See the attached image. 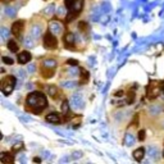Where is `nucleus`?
Masks as SVG:
<instances>
[{"instance_id": "nucleus-21", "label": "nucleus", "mask_w": 164, "mask_h": 164, "mask_svg": "<svg viewBox=\"0 0 164 164\" xmlns=\"http://www.w3.org/2000/svg\"><path fill=\"white\" fill-rule=\"evenodd\" d=\"M144 139H145V131H140L139 132V140L142 141Z\"/></svg>"}, {"instance_id": "nucleus-18", "label": "nucleus", "mask_w": 164, "mask_h": 164, "mask_svg": "<svg viewBox=\"0 0 164 164\" xmlns=\"http://www.w3.org/2000/svg\"><path fill=\"white\" fill-rule=\"evenodd\" d=\"M47 92H49L50 96H55L57 95V87H47Z\"/></svg>"}, {"instance_id": "nucleus-7", "label": "nucleus", "mask_w": 164, "mask_h": 164, "mask_svg": "<svg viewBox=\"0 0 164 164\" xmlns=\"http://www.w3.org/2000/svg\"><path fill=\"white\" fill-rule=\"evenodd\" d=\"M31 53L30 51H21V53L18 54V62L21 64H26L28 63L30 60H31Z\"/></svg>"}, {"instance_id": "nucleus-10", "label": "nucleus", "mask_w": 164, "mask_h": 164, "mask_svg": "<svg viewBox=\"0 0 164 164\" xmlns=\"http://www.w3.org/2000/svg\"><path fill=\"white\" fill-rule=\"evenodd\" d=\"M144 157H145V149L144 148H139L133 151V158H135L137 162H141L142 159H144Z\"/></svg>"}, {"instance_id": "nucleus-8", "label": "nucleus", "mask_w": 164, "mask_h": 164, "mask_svg": "<svg viewBox=\"0 0 164 164\" xmlns=\"http://www.w3.org/2000/svg\"><path fill=\"white\" fill-rule=\"evenodd\" d=\"M22 21H16L14 23L12 24V33H14L16 36H19V33H21V30H22Z\"/></svg>"}, {"instance_id": "nucleus-22", "label": "nucleus", "mask_w": 164, "mask_h": 164, "mask_svg": "<svg viewBox=\"0 0 164 164\" xmlns=\"http://www.w3.org/2000/svg\"><path fill=\"white\" fill-rule=\"evenodd\" d=\"M68 64H73V66H76L77 62H76V60H69V62H68Z\"/></svg>"}, {"instance_id": "nucleus-25", "label": "nucleus", "mask_w": 164, "mask_h": 164, "mask_svg": "<svg viewBox=\"0 0 164 164\" xmlns=\"http://www.w3.org/2000/svg\"><path fill=\"white\" fill-rule=\"evenodd\" d=\"M163 86H164V83H163Z\"/></svg>"}, {"instance_id": "nucleus-13", "label": "nucleus", "mask_w": 164, "mask_h": 164, "mask_svg": "<svg viewBox=\"0 0 164 164\" xmlns=\"http://www.w3.org/2000/svg\"><path fill=\"white\" fill-rule=\"evenodd\" d=\"M44 67H47V68H55L57 67V63H55V60H50V59H47L44 62Z\"/></svg>"}, {"instance_id": "nucleus-1", "label": "nucleus", "mask_w": 164, "mask_h": 164, "mask_svg": "<svg viewBox=\"0 0 164 164\" xmlns=\"http://www.w3.org/2000/svg\"><path fill=\"white\" fill-rule=\"evenodd\" d=\"M27 104L31 106V109L36 113H40L41 110H44L47 105V100L44 94L41 92H32L27 96Z\"/></svg>"}, {"instance_id": "nucleus-16", "label": "nucleus", "mask_w": 164, "mask_h": 164, "mask_svg": "<svg viewBox=\"0 0 164 164\" xmlns=\"http://www.w3.org/2000/svg\"><path fill=\"white\" fill-rule=\"evenodd\" d=\"M9 33H10V31H8L7 28H1V37H3V40H7L8 38V36H9Z\"/></svg>"}, {"instance_id": "nucleus-2", "label": "nucleus", "mask_w": 164, "mask_h": 164, "mask_svg": "<svg viewBox=\"0 0 164 164\" xmlns=\"http://www.w3.org/2000/svg\"><path fill=\"white\" fill-rule=\"evenodd\" d=\"M14 86H16V77L8 76L5 80H3L1 91L4 92V95H9V94H12L13 90H14Z\"/></svg>"}, {"instance_id": "nucleus-19", "label": "nucleus", "mask_w": 164, "mask_h": 164, "mask_svg": "<svg viewBox=\"0 0 164 164\" xmlns=\"http://www.w3.org/2000/svg\"><path fill=\"white\" fill-rule=\"evenodd\" d=\"M63 86H64V87H67V89H72V87H75V86H76V83H75V82H71V81H67V82H64V83H63Z\"/></svg>"}, {"instance_id": "nucleus-15", "label": "nucleus", "mask_w": 164, "mask_h": 164, "mask_svg": "<svg viewBox=\"0 0 164 164\" xmlns=\"http://www.w3.org/2000/svg\"><path fill=\"white\" fill-rule=\"evenodd\" d=\"M64 41H66L67 44H73V41H75V36H73L72 33H67L66 37H64Z\"/></svg>"}, {"instance_id": "nucleus-3", "label": "nucleus", "mask_w": 164, "mask_h": 164, "mask_svg": "<svg viewBox=\"0 0 164 164\" xmlns=\"http://www.w3.org/2000/svg\"><path fill=\"white\" fill-rule=\"evenodd\" d=\"M58 45V41L57 38H55L54 33L53 32H46L45 36H44V46L46 47V49H55Z\"/></svg>"}, {"instance_id": "nucleus-6", "label": "nucleus", "mask_w": 164, "mask_h": 164, "mask_svg": "<svg viewBox=\"0 0 164 164\" xmlns=\"http://www.w3.org/2000/svg\"><path fill=\"white\" fill-rule=\"evenodd\" d=\"M82 103H83V100H82V96L80 94H75L72 96V108H75V109H81Z\"/></svg>"}, {"instance_id": "nucleus-4", "label": "nucleus", "mask_w": 164, "mask_h": 164, "mask_svg": "<svg viewBox=\"0 0 164 164\" xmlns=\"http://www.w3.org/2000/svg\"><path fill=\"white\" fill-rule=\"evenodd\" d=\"M82 4H83L82 0H66V7L68 9H71V12L75 10L76 13H78L82 8Z\"/></svg>"}, {"instance_id": "nucleus-9", "label": "nucleus", "mask_w": 164, "mask_h": 164, "mask_svg": "<svg viewBox=\"0 0 164 164\" xmlns=\"http://www.w3.org/2000/svg\"><path fill=\"white\" fill-rule=\"evenodd\" d=\"M45 119L49 123H53V124H58L60 122V117H59V114H57V113H49L45 117Z\"/></svg>"}, {"instance_id": "nucleus-17", "label": "nucleus", "mask_w": 164, "mask_h": 164, "mask_svg": "<svg viewBox=\"0 0 164 164\" xmlns=\"http://www.w3.org/2000/svg\"><path fill=\"white\" fill-rule=\"evenodd\" d=\"M68 110H69V106H68V103L64 101L62 105V113L63 114H68Z\"/></svg>"}, {"instance_id": "nucleus-12", "label": "nucleus", "mask_w": 164, "mask_h": 164, "mask_svg": "<svg viewBox=\"0 0 164 164\" xmlns=\"http://www.w3.org/2000/svg\"><path fill=\"white\" fill-rule=\"evenodd\" d=\"M0 160H1L3 163H10V162H13V158L10 157V154L3 153L1 155H0Z\"/></svg>"}, {"instance_id": "nucleus-14", "label": "nucleus", "mask_w": 164, "mask_h": 164, "mask_svg": "<svg viewBox=\"0 0 164 164\" xmlns=\"http://www.w3.org/2000/svg\"><path fill=\"white\" fill-rule=\"evenodd\" d=\"M31 35L33 37H38V36H40V27H38V26H33V27L31 28Z\"/></svg>"}, {"instance_id": "nucleus-20", "label": "nucleus", "mask_w": 164, "mask_h": 164, "mask_svg": "<svg viewBox=\"0 0 164 164\" xmlns=\"http://www.w3.org/2000/svg\"><path fill=\"white\" fill-rule=\"evenodd\" d=\"M3 62L5 63V64H13V59L12 58H8V57H3Z\"/></svg>"}, {"instance_id": "nucleus-11", "label": "nucleus", "mask_w": 164, "mask_h": 164, "mask_svg": "<svg viewBox=\"0 0 164 164\" xmlns=\"http://www.w3.org/2000/svg\"><path fill=\"white\" fill-rule=\"evenodd\" d=\"M8 49L13 51V53H17L18 51V45H17V42L14 40H9L8 41Z\"/></svg>"}, {"instance_id": "nucleus-5", "label": "nucleus", "mask_w": 164, "mask_h": 164, "mask_svg": "<svg viewBox=\"0 0 164 164\" xmlns=\"http://www.w3.org/2000/svg\"><path fill=\"white\" fill-rule=\"evenodd\" d=\"M49 28L54 35L62 33V31H63V26H62V23H59L58 21H51V22L49 23Z\"/></svg>"}, {"instance_id": "nucleus-23", "label": "nucleus", "mask_w": 164, "mask_h": 164, "mask_svg": "<svg viewBox=\"0 0 164 164\" xmlns=\"http://www.w3.org/2000/svg\"><path fill=\"white\" fill-rule=\"evenodd\" d=\"M19 148H22V144H18V145H16V146H14V150H18Z\"/></svg>"}, {"instance_id": "nucleus-24", "label": "nucleus", "mask_w": 164, "mask_h": 164, "mask_svg": "<svg viewBox=\"0 0 164 164\" xmlns=\"http://www.w3.org/2000/svg\"><path fill=\"white\" fill-rule=\"evenodd\" d=\"M163 157H164V150H163Z\"/></svg>"}]
</instances>
